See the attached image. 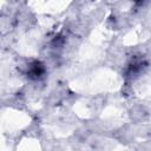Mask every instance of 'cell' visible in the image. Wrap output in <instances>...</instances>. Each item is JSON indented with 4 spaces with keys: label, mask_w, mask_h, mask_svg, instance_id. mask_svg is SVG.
I'll return each instance as SVG.
<instances>
[{
    "label": "cell",
    "mask_w": 151,
    "mask_h": 151,
    "mask_svg": "<svg viewBox=\"0 0 151 151\" xmlns=\"http://www.w3.org/2000/svg\"><path fill=\"white\" fill-rule=\"evenodd\" d=\"M45 72V67L44 65L40 63V61H33L29 66H28V71H27V74L33 78V79H38L40 78Z\"/></svg>",
    "instance_id": "obj_1"
}]
</instances>
